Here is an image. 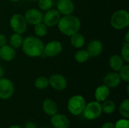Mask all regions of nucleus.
I'll list each match as a JSON object with an SVG mask.
<instances>
[{
    "label": "nucleus",
    "instance_id": "nucleus-1",
    "mask_svg": "<svg viewBox=\"0 0 129 128\" xmlns=\"http://www.w3.org/2000/svg\"><path fill=\"white\" fill-rule=\"evenodd\" d=\"M21 47L25 55L29 57H41L44 54L45 45L39 37L28 36L25 38Z\"/></svg>",
    "mask_w": 129,
    "mask_h": 128
},
{
    "label": "nucleus",
    "instance_id": "nucleus-2",
    "mask_svg": "<svg viewBox=\"0 0 129 128\" xmlns=\"http://www.w3.org/2000/svg\"><path fill=\"white\" fill-rule=\"evenodd\" d=\"M57 26L62 34L67 36H71L74 33L79 31L81 27V21L79 17L75 15H64L60 18Z\"/></svg>",
    "mask_w": 129,
    "mask_h": 128
},
{
    "label": "nucleus",
    "instance_id": "nucleus-3",
    "mask_svg": "<svg viewBox=\"0 0 129 128\" xmlns=\"http://www.w3.org/2000/svg\"><path fill=\"white\" fill-rule=\"evenodd\" d=\"M111 26L117 30L123 29L129 25V13L127 10L121 9L115 11L110 18Z\"/></svg>",
    "mask_w": 129,
    "mask_h": 128
},
{
    "label": "nucleus",
    "instance_id": "nucleus-4",
    "mask_svg": "<svg viewBox=\"0 0 129 128\" xmlns=\"http://www.w3.org/2000/svg\"><path fill=\"white\" fill-rule=\"evenodd\" d=\"M85 99L81 95H74L71 97L67 103V109L70 114L75 116L82 114L85 107Z\"/></svg>",
    "mask_w": 129,
    "mask_h": 128
},
{
    "label": "nucleus",
    "instance_id": "nucleus-5",
    "mask_svg": "<svg viewBox=\"0 0 129 128\" xmlns=\"http://www.w3.org/2000/svg\"><path fill=\"white\" fill-rule=\"evenodd\" d=\"M102 112L101 104L98 101H91L86 103L82 114L86 119L93 121L98 119L101 115Z\"/></svg>",
    "mask_w": 129,
    "mask_h": 128
},
{
    "label": "nucleus",
    "instance_id": "nucleus-6",
    "mask_svg": "<svg viewBox=\"0 0 129 128\" xmlns=\"http://www.w3.org/2000/svg\"><path fill=\"white\" fill-rule=\"evenodd\" d=\"M10 26L14 32L21 35L27 29V23L24 17L20 14H15L11 16L10 19Z\"/></svg>",
    "mask_w": 129,
    "mask_h": 128
},
{
    "label": "nucleus",
    "instance_id": "nucleus-7",
    "mask_svg": "<svg viewBox=\"0 0 129 128\" xmlns=\"http://www.w3.org/2000/svg\"><path fill=\"white\" fill-rule=\"evenodd\" d=\"M14 93V85L13 82L5 78L0 79V99L8 100L11 98Z\"/></svg>",
    "mask_w": 129,
    "mask_h": 128
},
{
    "label": "nucleus",
    "instance_id": "nucleus-8",
    "mask_svg": "<svg viewBox=\"0 0 129 128\" xmlns=\"http://www.w3.org/2000/svg\"><path fill=\"white\" fill-rule=\"evenodd\" d=\"M49 85L54 90L61 91L66 89L67 86V78L60 74H53L48 78Z\"/></svg>",
    "mask_w": 129,
    "mask_h": 128
},
{
    "label": "nucleus",
    "instance_id": "nucleus-9",
    "mask_svg": "<svg viewBox=\"0 0 129 128\" xmlns=\"http://www.w3.org/2000/svg\"><path fill=\"white\" fill-rule=\"evenodd\" d=\"M44 14L39 9L30 8L27 10L24 14V18L27 23L31 25H36L43 21Z\"/></svg>",
    "mask_w": 129,
    "mask_h": 128
},
{
    "label": "nucleus",
    "instance_id": "nucleus-10",
    "mask_svg": "<svg viewBox=\"0 0 129 128\" xmlns=\"http://www.w3.org/2000/svg\"><path fill=\"white\" fill-rule=\"evenodd\" d=\"M63 50V46L59 41H51L44 47V54L46 57H54L59 55Z\"/></svg>",
    "mask_w": 129,
    "mask_h": 128
},
{
    "label": "nucleus",
    "instance_id": "nucleus-11",
    "mask_svg": "<svg viewBox=\"0 0 129 128\" xmlns=\"http://www.w3.org/2000/svg\"><path fill=\"white\" fill-rule=\"evenodd\" d=\"M60 18V14L57 9H50L43 16V23L49 27L57 25Z\"/></svg>",
    "mask_w": 129,
    "mask_h": 128
},
{
    "label": "nucleus",
    "instance_id": "nucleus-12",
    "mask_svg": "<svg viewBox=\"0 0 129 128\" xmlns=\"http://www.w3.org/2000/svg\"><path fill=\"white\" fill-rule=\"evenodd\" d=\"M51 124L54 128H69L70 121L65 115L57 113L51 116Z\"/></svg>",
    "mask_w": 129,
    "mask_h": 128
},
{
    "label": "nucleus",
    "instance_id": "nucleus-13",
    "mask_svg": "<svg viewBox=\"0 0 129 128\" xmlns=\"http://www.w3.org/2000/svg\"><path fill=\"white\" fill-rule=\"evenodd\" d=\"M75 9V5L72 0H58L57 3V10L60 14H72Z\"/></svg>",
    "mask_w": 129,
    "mask_h": 128
},
{
    "label": "nucleus",
    "instance_id": "nucleus-14",
    "mask_svg": "<svg viewBox=\"0 0 129 128\" xmlns=\"http://www.w3.org/2000/svg\"><path fill=\"white\" fill-rule=\"evenodd\" d=\"M121 82V78L117 72H112L107 73L104 78V84L107 86L110 89L115 88L119 85Z\"/></svg>",
    "mask_w": 129,
    "mask_h": 128
},
{
    "label": "nucleus",
    "instance_id": "nucleus-15",
    "mask_svg": "<svg viewBox=\"0 0 129 128\" xmlns=\"http://www.w3.org/2000/svg\"><path fill=\"white\" fill-rule=\"evenodd\" d=\"M86 51L88 53L90 57H98L102 53L103 45L99 40H92L88 43Z\"/></svg>",
    "mask_w": 129,
    "mask_h": 128
},
{
    "label": "nucleus",
    "instance_id": "nucleus-16",
    "mask_svg": "<svg viewBox=\"0 0 129 128\" xmlns=\"http://www.w3.org/2000/svg\"><path fill=\"white\" fill-rule=\"evenodd\" d=\"M16 56V51L11 45H4L0 47V58L5 61L10 62L14 59Z\"/></svg>",
    "mask_w": 129,
    "mask_h": 128
},
{
    "label": "nucleus",
    "instance_id": "nucleus-17",
    "mask_svg": "<svg viewBox=\"0 0 129 128\" xmlns=\"http://www.w3.org/2000/svg\"><path fill=\"white\" fill-rule=\"evenodd\" d=\"M42 109L48 116H52L57 113L58 107L57 103L51 99H45L42 102Z\"/></svg>",
    "mask_w": 129,
    "mask_h": 128
},
{
    "label": "nucleus",
    "instance_id": "nucleus-18",
    "mask_svg": "<svg viewBox=\"0 0 129 128\" xmlns=\"http://www.w3.org/2000/svg\"><path fill=\"white\" fill-rule=\"evenodd\" d=\"M110 88L105 84H103L96 88L94 92V97L96 101L101 103L107 100V98L110 96Z\"/></svg>",
    "mask_w": 129,
    "mask_h": 128
},
{
    "label": "nucleus",
    "instance_id": "nucleus-19",
    "mask_svg": "<svg viewBox=\"0 0 129 128\" xmlns=\"http://www.w3.org/2000/svg\"><path fill=\"white\" fill-rule=\"evenodd\" d=\"M109 65L110 68L115 72H119L124 66V60L120 55L114 54L109 59Z\"/></svg>",
    "mask_w": 129,
    "mask_h": 128
},
{
    "label": "nucleus",
    "instance_id": "nucleus-20",
    "mask_svg": "<svg viewBox=\"0 0 129 128\" xmlns=\"http://www.w3.org/2000/svg\"><path fill=\"white\" fill-rule=\"evenodd\" d=\"M70 42L74 48H81L84 46L85 43V38L82 34L78 32L70 36Z\"/></svg>",
    "mask_w": 129,
    "mask_h": 128
},
{
    "label": "nucleus",
    "instance_id": "nucleus-21",
    "mask_svg": "<svg viewBox=\"0 0 129 128\" xmlns=\"http://www.w3.org/2000/svg\"><path fill=\"white\" fill-rule=\"evenodd\" d=\"M23 41V38L21 34L14 32L11 36L9 42H10V45L12 48H14V49H17V48H19L22 46Z\"/></svg>",
    "mask_w": 129,
    "mask_h": 128
},
{
    "label": "nucleus",
    "instance_id": "nucleus-22",
    "mask_svg": "<svg viewBox=\"0 0 129 128\" xmlns=\"http://www.w3.org/2000/svg\"><path fill=\"white\" fill-rule=\"evenodd\" d=\"M103 104L101 105L102 108V112H104L106 114L110 115L113 114L115 110H116V104L113 100H106L105 101L102 102Z\"/></svg>",
    "mask_w": 129,
    "mask_h": 128
},
{
    "label": "nucleus",
    "instance_id": "nucleus-23",
    "mask_svg": "<svg viewBox=\"0 0 129 128\" xmlns=\"http://www.w3.org/2000/svg\"><path fill=\"white\" fill-rule=\"evenodd\" d=\"M119 112L123 118H129V99L124 100L119 106Z\"/></svg>",
    "mask_w": 129,
    "mask_h": 128
},
{
    "label": "nucleus",
    "instance_id": "nucleus-24",
    "mask_svg": "<svg viewBox=\"0 0 129 128\" xmlns=\"http://www.w3.org/2000/svg\"><path fill=\"white\" fill-rule=\"evenodd\" d=\"M34 32L37 37H44L48 33V26L43 22L39 23L35 25Z\"/></svg>",
    "mask_w": 129,
    "mask_h": 128
},
{
    "label": "nucleus",
    "instance_id": "nucleus-25",
    "mask_svg": "<svg viewBox=\"0 0 129 128\" xmlns=\"http://www.w3.org/2000/svg\"><path fill=\"white\" fill-rule=\"evenodd\" d=\"M89 54L86 50H79L75 54V60L79 63H84L89 59Z\"/></svg>",
    "mask_w": 129,
    "mask_h": 128
},
{
    "label": "nucleus",
    "instance_id": "nucleus-26",
    "mask_svg": "<svg viewBox=\"0 0 129 128\" xmlns=\"http://www.w3.org/2000/svg\"><path fill=\"white\" fill-rule=\"evenodd\" d=\"M34 85L37 89L39 90H44L45 88H47L49 86V83H48V78H47L45 76H41L39 77L36 79L35 82H34Z\"/></svg>",
    "mask_w": 129,
    "mask_h": 128
},
{
    "label": "nucleus",
    "instance_id": "nucleus-27",
    "mask_svg": "<svg viewBox=\"0 0 129 128\" xmlns=\"http://www.w3.org/2000/svg\"><path fill=\"white\" fill-rule=\"evenodd\" d=\"M38 5L42 11H47L51 9L53 6V0H38Z\"/></svg>",
    "mask_w": 129,
    "mask_h": 128
},
{
    "label": "nucleus",
    "instance_id": "nucleus-28",
    "mask_svg": "<svg viewBox=\"0 0 129 128\" xmlns=\"http://www.w3.org/2000/svg\"><path fill=\"white\" fill-rule=\"evenodd\" d=\"M119 76L121 78V80H123L125 82H128L129 81V66L127 65H124L120 70L119 71Z\"/></svg>",
    "mask_w": 129,
    "mask_h": 128
},
{
    "label": "nucleus",
    "instance_id": "nucleus-29",
    "mask_svg": "<svg viewBox=\"0 0 129 128\" xmlns=\"http://www.w3.org/2000/svg\"><path fill=\"white\" fill-rule=\"evenodd\" d=\"M121 57L124 62L129 63V42H125L121 50Z\"/></svg>",
    "mask_w": 129,
    "mask_h": 128
},
{
    "label": "nucleus",
    "instance_id": "nucleus-30",
    "mask_svg": "<svg viewBox=\"0 0 129 128\" xmlns=\"http://www.w3.org/2000/svg\"><path fill=\"white\" fill-rule=\"evenodd\" d=\"M115 128H129V121L127 118H121L114 124Z\"/></svg>",
    "mask_w": 129,
    "mask_h": 128
},
{
    "label": "nucleus",
    "instance_id": "nucleus-31",
    "mask_svg": "<svg viewBox=\"0 0 129 128\" xmlns=\"http://www.w3.org/2000/svg\"><path fill=\"white\" fill-rule=\"evenodd\" d=\"M7 43V38L6 36L3 34H0V47H2L5 45Z\"/></svg>",
    "mask_w": 129,
    "mask_h": 128
},
{
    "label": "nucleus",
    "instance_id": "nucleus-32",
    "mask_svg": "<svg viewBox=\"0 0 129 128\" xmlns=\"http://www.w3.org/2000/svg\"><path fill=\"white\" fill-rule=\"evenodd\" d=\"M101 128H115V125L113 122L107 121V122H105L102 124Z\"/></svg>",
    "mask_w": 129,
    "mask_h": 128
},
{
    "label": "nucleus",
    "instance_id": "nucleus-33",
    "mask_svg": "<svg viewBox=\"0 0 129 128\" xmlns=\"http://www.w3.org/2000/svg\"><path fill=\"white\" fill-rule=\"evenodd\" d=\"M23 128H36V124L33 122L29 121V122H27V123L25 124L24 127Z\"/></svg>",
    "mask_w": 129,
    "mask_h": 128
},
{
    "label": "nucleus",
    "instance_id": "nucleus-34",
    "mask_svg": "<svg viewBox=\"0 0 129 128\" xmlns=\"http://www.w3.org/2000/svg\"><path fill=\"white\" fill-rule=\"evenodd\" d=\"M3 75H4V69H3V68L0 66V79L3 78Z\"/></svg>",
    "mask_w": 129,
    "mask_h": 128
},
{
    "label": "nucleus",
    "instance_id": "nucleus-35",
    "mask_svg": "<svg viewBox=\"0 0 129 128\" xmlns=\"http://www.w3.org/2000/svg\"><path fill=\"white\" fill-rule=\"evenodd\" d=\"M125 42H129V32H126V35H125Z\"/></svg>",
    "mask_w": 129,
    "mask_h": 128
},
{
    "label": "nucleus",
    "instance_id": "nucleus-36",
    "mask_svg": "<svg viewBox=\"0 0 129 128\" xmlns=\"http://www.w3.org/2000/svg\"><path fill=\"white\" fill-rule=\"evenodd\" d=\"M8 128H23V127H20V126H19V125H12V126L9 127Z\"/></svg>",
    "mask_w": 129,
    "mask_h": 128
},
{
    "label": "nucleus",
    "instance_id": "nucleus-37",
    "mask_svg": "<svg viewBox=\"0 0 129 128\" xmlns=\"http://www.w3.org/2000/svg\"><path fill=\"white\" fill-rule=\"evenodd\" d=\"M11 2H19V1H20V0H10Z\"/></svg>",
    "mask_w": 129,
    "mask_h": 128
},
{
    "label": "nucleus",
    "instance_id": "nucleus-38",
    "mask_svg": "<svg viewBox=\"0 0 129 128\" xmlns=\"http://www.w3.org/2000/svg\"><path fill=\"white\" fill-rule=\"evenodd\" d=\"M29 1H32V2H35V1H38V0H29Z\"/></svg>",
    "mask_w": 129,
    "mask_h": 128
},
{
    "label": "nucleus",
    "instance_id": "nucleus-39",
    "mask_svg": "<svg viewBox=\"0 0 129 128\" xmlns=\"http://www.w3.org/2000/svg\"><path fill=\"white\" fill-rule=\"evenodd\" d=\"M46 128H47V127H46Z\"/></svg>",
    "mask_w": 129,
    "mask_h": 128
}]
</instances>
